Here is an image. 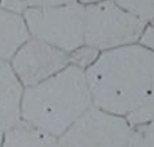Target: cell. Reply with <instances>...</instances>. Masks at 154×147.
Listing matches in <instances>:
<instances>
[{
	"label": "cell",
	"mask_w": 154,
	"mask_h": 147,
	"mask_svg": "<svg viewBox=\"0 0 154 147\" xmlns=\"http://www.w3.org/2000/svg\"><path fill=\"white\" fill-rule=\"evenodd\" d=\"M93 108L133 128L154 120V53L141 45L101 51L85 70Z\"/></svg>",
	"instance_id": "6da1fadb"
},
{
	"label": "cell",
	"mask_w": 154,
	"mask_h": 147,
	"mask_svg": "<svg viewBox=\"0 0 154 147\" xmlns=\"http://www.w3.org/2000/svg\"><path fill=\"white\" fill-rule=\"evenodd\" d=\"M92 108L85 72L69 65L53 77L23 89L20 120L57 139Z\"/></svg>",
	"instance_id": "7a4b0ae2"
},
{
	"label": "cell",
	"mask_w": 154,
	"mask_h": 147,
	"mask_svg": "<svg viewBox=\"0 0 154 147\" xmlns=\"http://www.w3.org/2000/svg\"><path fill=\"white\" fill-rule=\"evenodd\" d=\"M145 27L114 0L84 5V45L100 53L138 43Z\"/></svg>",
	"instance_id": "3957f363"
},
{
	"label": "cell",
	"mask_w": 154,
	"mask_h": 147,
	"mask_svg": "<svg viewBox=\"0 0 154 147\" xmlns=\"http://www.w3.org/2000/svg\"><path fill=\"white\" fill-rule=\"evenodd\" d=\"M30 38L72 53L84 45V5L27 8L23 14Z\"/></svg>",
	"instance_id": "277c9868"
},
{
	"label": "cell",
	"mask_w": 154,
	"mask_h": 147,
	"mask_svg": "<svg viewBox=\"0 0 154 147\" xmlns=\"http://www.w3.org/2000/svg\"><path fill=\"white\" fill-rule=\"evenodd\" d=\"M130 135L126 120L92 108L57 138L53 147H128Z\"/></svg>",
	"instance_id": "5b68a950"
},
{
	"label": "cell",
	"mask_w": 154,
	"mask_h": 147,
	"mask_svg": "<svg viewBox=\"0 0 154 147\" xmlns=\"http://www.w3.org/2000/svg\"><path fill=\"white\" fill-rule=\"evenodd\" d=\"M8 64L20 85L30 88L69 66V54L30 38L14 54Z\"/></svg>",
	"instance_id": "8992f818"
},
{
	"label": "cell",
	"mask_w": 154,
	"mask_h": 147,
	"mask_svg": "<svg viewBox=\"0 0 154 147\" xmlns=\"http://www.w3.org/2000/svg\"><path fill=\"white\" fill-rule=\"evenodd\" d=\"M23 89L11 70L10 64L0 61V143L3 134L20 120Z\"/></svg>",
	"instance_id": "52a82bcc"
},
{
	"label": "cell",
	"mask_w": 154,
	"mask_h": 147,
	"mask_svg": "<svg viewBox=\"0 0 154 147\" xmlns=\"http://www.w3.org/2000/svg\"><path fill=\"white\" fill-rule=\"evenodd\" d=\"M29 39L30 34L23 15L0 5V61L10 62L14 54Z\"/></svg>",
	"instance_id": "ba28073f"
},
{
	"label": "cell",
	"mask_w": 154,
	"mask_h": 147,
	"mask_svg": "<svg viewBox=\"0 0 154 147\" xmlns=\"http://www.w3.org/2000/svg\"><path fill=\"white\" fill-rule=\"evenodd\" d=\"M56 138L19 120L3 134L0 147H53Z\"/></svg>",
	"instance_id": "9c48e42d"
},
{
	"label": "cell",
	"mask_w": 154,
	"mask_h": 147,
	"mask_svg": "<svg viewBox=\"0 0 154 147\" xmlns=\"http://www.w3.org/2000/svg\"><path fill=\"white\" fill-rule=\"evenodd\" d=\"M122 10L145 24L154 20V0H114Z\"/></svg>",
	"instance_id": "30bf717a"
},
{
	"label": "cell",
	"mask_w": 154,
	"mask_h": 147,
	"mask_svg": "<svg viewBox=\"0 0 154 147\" xmlns=\"http://www.w3.org/2000/svg\"><path fill=\"white\" fill-rule=\"evenodd\" d=\"M72 3H77V0H0V5L3 8L16 14H23L27 8L57 7Z\"/></svg>",
	"instance_id": "8fae6325"
},
{
	"label": "cell",
	"mask_w": 154,
	"mask_h": 147,
	"mask_svg": "<svg viewBox=\"0 0 154 147\" xmlns=\"http://www.w3.org/2000/svg\"><path fill=\"white\" fill-rule=\"evenodd\" d=\"M99 56H100L99 50L91 47V46L82 45L77 47L76 50H73L72 53H69V65H73L85 72L91 65H93V62L97 59Z\"/></svg>",
	"instance_id": "7c38bea8"
},
{
	"label": "cell",
	"mask_w": 154,
	"mask_h": 147,
	"mask_svg": "<svg viewBox=\"0 0 154 147\" xmlns=\"http://www.w3.org/2000/svg\"><path fill=\"white\" fill-rule=\"evenodd\" d=\"M128 147H154V120L131 128Z\"/></svg>",
	"instance_id": "4fadbf2b"
},
{
	"label": "cell",
	"mask_w": 154,
	"mask_h": 147,
	"mask_svg": "<svg viewBox=\"0 0 154 147\" xmlns=\"http://www.w3.org/2000/svg\"><path fill=\"white\" fill-rule=\"evenodd\" d=\"M138 45H141L142 47H145L146 50L154 53V26L146 24V27L143 28L141 37H139Z\"/></svg>",
	"instance_id": "5bb4252c"
},
{
	"label": "cell",
	"mask_w": 154,
	"mask_h": 147,
	"mask_svg": "<svg viewBox=\"0 0 154 147\" xmlns=\"http://www.w3.org/2000/svg\"><path fill=\"white\" fill-rule=\"evenodd\" d=\"M150 24H152V26H154V20H153V22H152V23H150Z\"/></svg>",
	"instance_id": "9a60e30c"
}]
</instances>
